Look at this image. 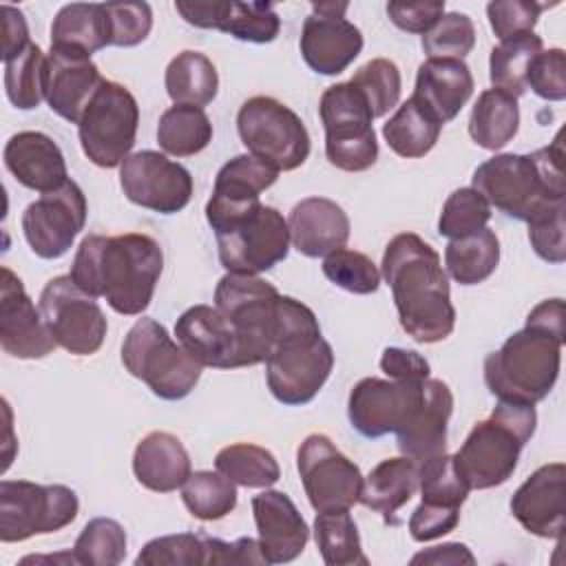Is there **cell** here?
I'll use <instances>...</instances> for the list:
<instances>
[{"instance_id": "cell-4", "label": "cell", "mask_w": 566, "mask_h": 566, "mask_svg": "<svg viewBox=\"0 0 566 566\" xmlns=\"http://www.w3.org/2000/svg\"><path fill=\"white\" fill-rule=\"evenodd\" d=\"M471 188L517 221H528L551 201L566 199L562 130L535 153H502L482 161L471 177Z\"/></svg>"}, {"instance_id": "cell-31", "label": "cell", "mask_w": 566, "mask_h": 566, "mask_svg": "<svg viewBox=\"0 0 566 566\" xmlns=\"http://www.w3.org/2000/svg\"><path fill=\"white\" fill-rule=\"evenodd\" d=\"M418 491V462L400 455L378 462L369 475L363 480L360 504L380 513L382 520L391 526L400 524L398 511L416 495Z\"/></svg>"}, {"instance_id": "cell-52", "label": "cell", "mask_w": 566, "mask_h": 566, "mask_svg": "<svg viewBox=\"0 0 566 566\" xmlns=\"http://www.w3.org/2000/svg\"><path fill=\"white\" fill-rule=\"evenodd\" d=\"M526 88L546 102L566 99V53L555 46L539 51L526 71Z\"/></svg>"}, {"instance_id": "cell-10", "label": "cell", "mask_w": 566, "mask_h": 566, "mask_svg": "<svg viewBox=\"0 0 566 566\" xmlns=\"http://www.w3.org/2000/svg\"><path fill=\"white\" fill-rule=\"evenodd\" d=\"M80 500L64 484H35L29 480L0 482V542H24L69 526Z\"/></svg>"}, {"instance_id": "cell-28", "label": "cell", "mask_w": 566, "mask_h": 566, "mask_svg": "<svg viewBox=\"0 0 566 566\" xmlns=\"http://www.w3.org/2000/svg\"><path fill=\"white\" fill-rule=\"evenodd\" d=\"M287 228L294 250L310 259L327 256L349 239L347 212L327 197L301 199L287 217Z\"/></svg>"}, {"instance_id": "cell-12", "label": "cell", "mask_w": 566, "mask_h": 566, "mask_svg": "<svg viewBox=\"0 0 566 566\" xmlns=\"http://www.w3.org/2000/svg\"><path fill=\"white\" fill-rule=\"evenodd\" d=\"M38 307L57 347L73 356H91L102 347L106 316L95 296L80 290L69 274L46 281Z\"/></svg>"}, {"instance_id": "cell-55", "label": "cell", "mask_w": 566, "mask_h": 566, "mask_svg": "<svg viewBox=\"0 0 566 566\" xmlns=\"http://www.w3.org/2000/svg\"><path fill=\"white\" fill-rule=\"evenodd\" d=\"M389 20L407 31L424 35L442 15H444V0L433 2H389L387 4Z\"/></svg>"}, {"instance_id": "cell-58", "label": "cell", "mask_w": 566, "mask_h": 566, "mask_svg": "<svg viewBox=\"0 0 566 566\" xmlns=\"http://www.w3.org/2000/svg\"><path fill=\"white\" fill-rule=\"evenodd\" d=\"M0 15H2V62L15 57L18 53H22L31 40H29V27L24 20V13L11 4H2L0 7Z\"/></svg>"}, {"instance_id": "cell-47", "label": "cell", "mask_w": 566, "mask_h": 566, "mask_svg": "<svg viewBox=\"0 0 566 566\" xmlns=\"http://www.w3.org/2000/svg\"><path fill=\"white\" fill-rule=\"evenodd\" d=\"M323 274L336 287L352 294H374L380 287V270L378 265L363 252L356 250H334L323 256Z\"/></svg>"}, {"instance_id": "cell-35", "label": "cell", "mask_w": 566, "mask_h": 566, "mask_svg": "<svg viewBox=\"0 0 566 566\" xmlns=\"http://www.w3.org/2000/svg\"><path fill=\"white\" fill-rule=\"evenodd\" d=\"M164 86L175 104L203 108L217 97L219 75L210 57H206L203 53L181 51L168 62Z\"/></svg>"}, {"instance_id": "cell-33", "label": "cell", "mask_w": 566, "mask_h": 566, "mask_svg": "<svg viewBox=\"0 0 566 566\" xmlns=\"http://www.w3.org/2000/svg\"><path fill=\"white\" fill-rule=\"evenodd\" d=\"M442 126L444 124L433 115V111L411 95L385 122L382 137L398 157L418 159L438 144Z\"/></svg>"}, {"instance_id": "cell-51", "label": "cell", "mask_w": 566, "mask_h": 566, "mask_svg": "<svg viewBox=\"0 0 566 566\" xmlns=\"http://www.w3.org/2000/svg\"><path fill=\"white\" fill-rule=\"evenodd\" d=\"M111 22V46H137L153 29L148 2H104Z\"/></svg>"}, {"instance_id": "cell-27", "label": "cell", "mask_w": 566, "mask_h": 566, "mask_svg": "<svg viewBox=\"0 0 566 566\" xmlns=\"http://www.w3.org/2000/svg\"><path fill=\"white\" fill-rule=\"evenodd\" d=\"M7 170L18 184L38 192H53L69 181L60 146L40 130H20L9 137L2 153Z\"/></svg>"}, {"instance_id": "cell-13", "label": "cell", "mask_w": 566, "mask_h": 566, "mask_svg": "<svg viewBox=\"0 0 566 566\" xmlns=\"http://www.w3.org/2000/svg\"><path fill=\"white\" fill-rule=\"evenodd\" d=\"M305 495L316 513L352 509L360 500L363 473L325 433H310L296 451Z\"/></svg>"}, {"instance_id": "cell-34", "label": "cell", "mask_w": 566, "mask_h": 566, "mask_svg": "<svg viewBox=\"0 0 566 566\" xmlns=\"http://www.w3.org/2000/svg\"><path fill=\"white\" fill-rule=\"evenodd\" d=\"M520 128L517 99L500 88H486L478 95L469 115V135L484 150L504 148Z\"/></svg>"}, {"instance_id": "cell-23", "label": "cell", "mask_w": 566, "mask_h": 566, "mask_svg": "<svg viewBox=\"0 0 566 566\" xmlns=\"http://www.w3.org/2000/svg\"><path fill=\"white\" fill-rule=\"evenodd\" d=\"M102 80L104 77L91 55L69 46L49 49L44 99L62 119L77 124Z\"/></svg>"}, {"instance_id": "cell-39", "label": "cell", "mask_w": 566, "mask_h": 566, "mask_svg": "<svg viewBox=\"0 0 566 566\" xmlns=\"http://www.w3.org/2000/svg\"><path fill=\"white\" fill-rule=\"evenodd\" d=\"M542 51V38L535 31L500 40L489 57V80L515 99L526 93V71L531 60Z\"/></svg>"}, {"instance_id": "cell-44", "label": "cell", "mask_w": 566, "mask_h": 566, "mask_svg": "<svg viewBox=\"0 0 566 566\" xmlns=\"http://www.w3.org/2000/svg\"><path fill=\"white\" fill-rule=\"evenodd\" d=\"M418 489L424 504L451 509H460L471 491L449 453L418 462Z\"/></svg>"}, {"instance_id": "cell-8", "label": "cell", "mask_w": 566, "mask_h": 566, "mask_svg": "<svg viewBox=\"0 0 566 566\" xmlns=\"http://www.w3.org/2000/svg\"><path fill=\"white\" fill-rule=\"evenodd\" d=\"M139 126V106L133 93L113 80H102L86 104L77 137L84 155L99 168H117L130 155Z\"/></svg>"}, {"instance_id": "cell-41", "label": "cell", "mask_w": 566, "mask_h": 566, "mask_svg": "<svg viewBox=\"0 0 566 566\" xmlns=\"http://www.w3.org/2000/svg\"><path fill=\"white\" fill-rule=\"evenodd\" d=\"M188 513L201 522L226 517L237 506V484L219 471H195L181 486Z\"/></svg>"}, {"instance_id": "cell-36", "label": "cell", "mask_w": 566, "mask_h": 566, "mask_svg": "<svg viewBox=\"0 0 566 566\" xmlns=\"http://www.w3.org/2000/svg\"><path fill=\"white\" fill-rule=\"evenodd\" d=\"M500 263V241L491 228L451 239L444 248V268L460 285L486 281Z\"/></svg>"}, {"instance_id": "cell-53", "label": "cell", "mask_w": 566, "mask_h": 566, "mask_svg": "<svg viewBox=\"0 0 566 566\" xmlns=\"http://www.w3.org/2000/svg\"><path fill=\"white\" fill-rule=\"evenodd\" d=\"M546 7L548 4L533 0H495L486 4V18L495 38L506 40L511 35L533 31Z\"/></svg>"}, {"instance_id": "cell-18", "label": "cell", "mask_w": 566, "mask_h": 566, "mask_svg": "<svg viewBox=\"0 0 566 566\" xmlns=\"http://www.w3.org/2000/svg\"><path fill=\"white\" fill-rule=\"evenodd\" d=\"M422 385L424 382H398L374 376L358 380L347 398V418L352 427L371 440L396 433L418 409Z\"/></svg>"}, {"instance_id": "cell-24", "label": "cell", "mask_w": 566, "mask_h": 566, "mask_svg": "<svg viewBox=\"0 0 566 566\" xmlns=\"http://www.w3.org/2000/svg\"><path fill=\"white\" fill-rule=\"evenodd\" d=\"M179 345L201 365L214 369L243 367L232 323L214 305H192L175 323Z\"/></svg>"}, {"instance_id": "cell-25", "label": "cell", "mask_w": 566, "mask_h": 566, "mask_svg": "<svg viewBox=\"0 0 566 566\" xmlns=\"http://www.w3.org/2000/svg\"><path fill=\"white\" fill-rule=\"evenodd\" d=\"M252 513L259 546L268 564L292 562L305 551L310 526L287 493L274 489L261 491L252 497Z\"/></svg>"}, {"instance_id": "cell-37", "label": "cell", "mask_w": 566, "mask_h": 566, "mask_svg": "<svg viewBox=\"0 0 566 566\" xmlns=\"http://www.w3.org/2000/svg\"><path fill=\"white\" fill-rule=\"evenodd\" d=\"M212 142V122L199 106L175 104L157 124V144L166 155L192 157Z\"/></svg>"}, {"instance_id": "cell-49", "label": "cell", "mask_w": 566, "mask_h": 566, "mask_svg": "<svg viewBox=\"0 0 566 566\" xmlns=\"http://www.w3.org/2000/svg\"><path fill=\"white\" fill-rule=\"evenodd\" d=\"M420 42L429 57L464 60L475 46V24L467 13L449 11L422 35Z\"/></svg>"}, {"instance_id": "cell-2", "label": "cell", "mask_w": 566, "mask_h": 566, "mask_svg": "<svg viewBox=\"0 0 566 566\" xmlns=\"http://www.w3.org/2000/svg\"><path fill=\"white\" fill-rule=\"evenodd\" d=\"M391 287L400 327L416 343H440L455 327V307L440 254L416 232L396 234L380 263Z\"/></svg>"}, {"instance_id": "cell-54", "label": "cell", "mask_w": 566, "mask_h": 566, "mask_svg": "<svg viewBox=\"0 0 566 566\" xmlns=\"http://www.w3.org/2000/svg\"><path fill=\"white\" fill-rule=\"evenodd\" d=\"M460 522V509L420 502L409 517V535L416 542H431L451 533Z\"/></svg>"}, {"instance_id": "cell-1", "label": "cell", "mask_w": 566, "mask_h": 566, "mask_svg": "<svg viewBox=\"0 0 566 566\" xmlns=\"http://www.w3.org/2000/svg\"><path fill=\"white\" fill-rule=\"evenodd\" d=\"M161 270L164 250L148 234H88L80 241L69 276L86 294L106 298L117 314L139 316L153 301Z\"/></svg>"}, {"instance_id": "cell-43", "label": "cell", "mask_w": 566, "mask_h": 566, "mask_svg": "<svg viewBox=\"0 0 566 566\" xmlns=\"http://www.w3.org/2000/svg\"><path fill=\"white\" fill-rule=\"evenodd\" d=\"M126 531L113 517H93L73 544V557L86 566H117L126 557Z\"/></svg>"}, {"instance_id": "cell-20", "label": "cell", "mask_w": 566, "mask_h": 566, "mask_svg": "<svg viewBox=\"0 0 566 566\" xmlns=\"http://www.w3.org/2000/svg\"><path fill=\"white\" fill-rule=\"evenodd\" d=\"M566 464L551 462L533 471L513 493L511 513L524 531L544 537L562 539L566 528Z\"/></svg>"}, {"instance_id": "cell-46", "label": "cell", "mask_w": 566, "mask_h": 566, "mask_svg": "<svg viewBox=\"0 0 566 566\" xmlns=\"http://www.w3.org/2000/svg\"><path fill=\"white\" fill-rule=\"evenodd\" d=\"M491 219L489 201L475 188H458L453 190L440 212L438 232L440 237L460 239L486 228Z\"/></svg>"}, {"instance_id": "cell-5", "label": "cell", "mask_w": 566, "mask_h": 566, "mask_svg": "<svg viewBox=\"0 0 566 566\" xmlns=\"http://www.w3.org/2000/svg\"><path fill=\"white\" fill-rule=\"evenodd\" d=\"M537 427L535 405L500 402L489 418L473 424L467 440L453 455L458 473L469 489H493L504 484L520 460L524 444Z\"/></svg>"}, {"instance_id": "cell-50", "label": "cell", "mask_w": 566, "mask_h": 566, "mask_svg": "<svg viewBox=\"0 0 566 566\" xmlns=\"http://www.w3.org/2000/svg\"><path fill=\"white\" fill-rule=\"evenodd\" d=\"M566 199L551 201L537 214H533L528 223V241L539 259L546 263L559 265L566 261Z\"/></svg>"}, {"instance_id": "cell-9", "label": "cell", "mask_w": 566, "mask_h": 566, "mask_svg": "<svg viewBox=\"0 0 566 566\" xmlns=\"http://www.w3.org/2000/svg\"><path fill=\"white\" fill-rule=\"evenodd\" d=\"M237 130L248 153L279 172L294 170L310 157V133L303 119L283 102L256 95L241 104Z\"/></svg>"}, {"instance_id": "cell-32", "label": "cell", "mask_w": 566, "mask_h": 566, "mask_svg": "<svg viewBox=\"0 0 566 566\" xmlns=\"http://www.w3.org/2000/svg\"><path fill=\"white\" fill-rule=\"evenodd\" d=\"M51 46H69L86 55L111 46V22L104 2L64 4L51 24Z\"/></svg>"}, {"instance_id": "cell-30", "label": "cell", "mask_w": 566, "mask_h": 566, "mask_svg": "<svg viewBox=\"0 0 566 566\" xmlns=\"http://www.w3.org/2000/svg\"><path fill=\"white\" fill-rule=\"evenodd\" d=\"M133 473L144 489L172 493L181 489L192 473L190 455L177 436L168 431H150L135 447Z\"/></svg>"}, {"instance_id": "cell-7", "label": "cell", "mask_w": 566, "mask_h": 566, "mask_svg": "<svg viewBox=\"0 0 566 566\" xmlns=\"http://www.w3.org/2000/svg\"><path fill=\"white\" fill-rule=\"evenodd\" d=\"M318 115L325 128V157L345 172L369 170L378 159L374 115L363 93L352 82L323 91Z\"/></svg>"}, {"instance_id": "cell-45", "label": "cell", "mask_w": 566, "mask_h": 566, "mask_svg": "<svg viewBox=\"0 0 566 566\" xmlns=\"http://www.w3.org/2000/svg\"><path fill=\"white\" fill-rule=\"evenodd\" d=\"M349 82L363 93L374 119L387 115L400 99V88H402L400 69L396 66V62L387 57L369 60L354 73Z\"/></svg>"}, {"instance_id": "cell-26", "label": "cell", "mask_w": 566, "mask_h": 566, "mask_svg": "<svg viewBox=\"0 0 566 566\" xmlns=\"http://www.w3.org/2000/svg\"><path fill=\"white\" fill-rule=\"evenodd\" d=\"M453 411V394L440 378H427L422 400L411 418L396 431L402 455L422 462L447 453V424Z\"/></svg>"}, {"instance_id": "cell-15", "label": "cell", "mask_w": 566, "mask_h": 566, "mask_svg": "<svg viewBox=\"0 0 566 566\" xmlns=\"http://www.w3.org/2000/svg\"><path fill=\"white\" fill-rule=\"evenodd\" d=\"M119 186L130 203L159 214L184 210L192 197L188 168L157 150L130 153L119 166Z\"/></svg>"}, {"instance_id": "cell-40", "label": "cell", "mask_w": 566, "mask_h": 566, "mask_svg": "<svg viewBox=\"0 0 566 566\" xmlns=\"http://www.w3.org/2000/svg\"><path fill=\"white\" fill-rule=\"evenodd\" d=\"M214 469L245 489H270L281 478L274 453L252 442L223 447L214 458Z\"/></svg>"}, {"instance_id": "cell-38", "label": "cell", "mask_w": 566, "mask_h": 566, "mask_svg": "<svg viewBox=\"0 0 566 566\" xmlns=\"http://www.w3.org/2000/svg\"><path fill=\"white\" fill-rule=\"evenodd\" d=\"M314 542L327 566H367L360 535L349 509L321 511L314 520Z\"/></svg>"}, {"instance_id": "cell-21", "label": "cell", "mask_w": 566, "mask_h": 566, "mask_svg": "<svg viewBox=\"0 0 566 566\" xmlns=\"http://www.w3.org/2000/svg\"><path fill=\"white\" fill-rule=\"evenodd\" d=\"M177 13L197 29H217L237 40L268 44L281 31V18L270 2H175Z\"/></svg>"}, {"instance_id": "cell-3", "label": "cell", "mask_w": 566, "mask_h": 566, "mask_svg": "<svg viewBox=\"0 0 566 566\" xmlns=\"http://www.w3.org/2000/svg\"><path fill=\"white\" fill-rule=\"evenodd\" d=\"M564 347V301L537 303L520 332L484 358V382L500 402L537 405L557 382Z\"/></svg>"}, {"instance_id": "cell-17", "label": "cell", "mask_w": 566, "mask_h": 566, "mask_svg": "<svg viewBox=\"0 0 566 566\" xmlns=\"http://www.w3.org/2000/svg\"><path fill=\"white\" fill-rule=\"evenodd\" d=\"M347 9V2H314L303 22L301 55L318 75L343 73L363 51V33L345 18Z\"/></svg>"}, {"instance_id": "cell-48", "label": "cell", "mask_w": 566, "mask_h": 566, "mask_svg": "<svg viewBox=\"0 0 566 566\" xmlns=\"http://www.w3.org/2000/svg\"><path fill=\"white\" fill-rule=\"evenodd\" d=\"M137 566H195L208 564L206 535L175 533L150 539L135 557Z\"/></svg>"}, {"instance_id": "cell-56", "label": "cell", "mask_w": 566, "mask_h": 566, "mask_svg": "<svg viewBox=\"0 0 566 566\" xmlns=\"http://www.w3.org/2000/svg\"><path fill=\"white\" fill-rule=\"evenodd\" d=\"M380 369L398 382H424L429 378V363L413 349L405 347H385L380 356Z\"/></svg>"}, {"instance_id": "cell-11", "label": "cell", "mask_w": 566, "mask_h": 566, "mask_svg": "<svg viewBox=\"0 0 566 566\" xmlns=\"http://www.w3.org/2000/svg\"><path fill=\"white\" fill-rule=\"evenodd\" d=\"M214 237L221 265L234 274L268 272L290 252L287 221L276 208L263 203L214 232Z\"/></svg>"}, {"instance_id": "cell-14", "label": "cell", "mask_w": 566, "mask_h": 566, "mask_svg": "<svg viewBox=\"0 0 566 566\" xmlns=\"http://www.w3.org/2000/svg\"><path fill=\"white\" fill-rule=\"evenodd\" d=\"M86 197L69 179L62 188L40 195L22 212V232L31 252L40 259H60L86 226Z\"/></svg>"}, {"instance_id": "cell-6", "label": "cell", "mask_w": 566, "mask_h": 566, "mask_svg": "<svg viewBox=\"0 0 566 566\" xmlns=\"http://www.w3.org/2000/svg\"><path fill=\"white\" fill-rule=\"evenodd\" d=\"M122 365L161 400L186 398L201 378V365L155 318H137L128 329Z\"/></svg>"}, {"instance_id": "cell-19", "label": "cell", "mask_w": 566, "mask_h": 566, "mask_svg": "<svg viewBox=\"0 0 566 566\" xmlns=\"http://www.w3.org/2000/svg\"><path fill=\"white\" fill-rule=\"evenodd\" d=\"M0 347L20 360L44 358L57 347L22 279L7 265L0 285Z\"/></svg>"}, {"instance_id": "cell-59", "label": "cell", "mask_w": 566, "mask_h": 566, "mask_svg": "<svg viewBox=\"0 0 566 566\" xmlns=\"http://www.w3.org/2000/svg\"><path fill=\"white\" fill-rule=\"evenodd\" d=\"M411 564H475V557L469 546L460 542H449L420 551L411 557Z\"/></svg>"}, {"instance_id": "cell-57", "label": "cell", "mask_w": 566, "mask_h": 566, "mask_svg": "<svg viewBox=\"0 0 566 566\" xmlns=\"http://www.w3.org/2000/svg\"><path fill=\"white\" fill-rule=\"evenodd\" d=\"M206 551H208V564H268L261 553L259 539H252V537L223 542L206 535Z\"/></svg>"}, {"instance_id": "cell-42", "label": "cell", "mask_w": 566, "mask_h": 566, "mask_svg": "<svg viewBox=\"0 0 566 566\" xmlns=\"http://www.w3.org/2000/svg\"><path fill=\"white\" fill-rule=\"evenodd\" d=\"M46 88V55L38 44L4 62V93L20 111L38 108Z\"/></svg>"}, {"instance_id": "cell-16", "label": "cell", "mask_w": 566, "mask_h": 566, "mask_svg": "<svg viewBox=\"0 0 566 566\" xmlns=\"http://www.w3.org/2000/svg\"><path fill=\"white\" fill-rule=\"evenodd\" d=\"M334 369L332 345L318 336L276 347L265 360V380L272 396L290 407L307 405L323 389Z\"/></svg>"}, {"instance_id": "cell-22", "label": "cell", "mask_w": 566, "mask_h": 566, "mask_svg": "<svg viewBox=\"0 0 566 566\" xmlns=\"http://www.w3.org/2000/svg\"><path fill=\"white\" fill-rule=\"evenodd\" d=\"M276 179L279 170L252 155H237L226 161L214 177V188L206 203L210 228L214 230L259 206V195L274 186Z\"/></svg>"}, {"instance_id": "cell-29", "label": "cell", "mask_w": 566, "mask_h": 566, "mask_svg": "<svg viewBox=\"0 0 566 566\" xmlns=\"http://www.w3.org/2000/svg\"><path fill=\"white\" fill-rule=\"evenodd\" d=\"M473 75L464 60L455 57H427L416 73L413 97L433 111L447 124L473 95Z\"/></svg>"}]
</instances>
